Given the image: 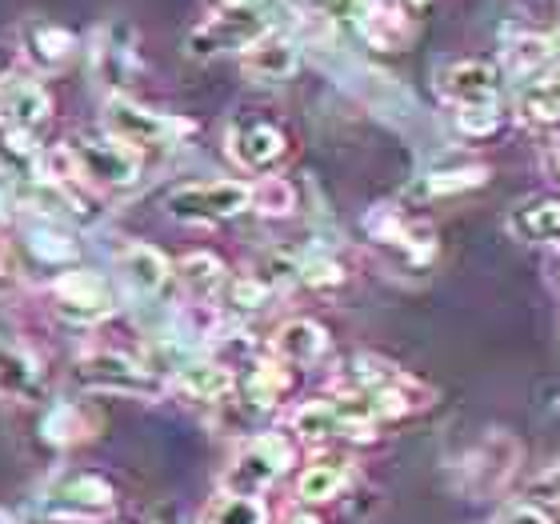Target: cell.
Listing matches in <instances>:
<instances>
[{
  "label": "cell",
  "instance_id": "7402d4cb",
  "mask_svg": "<svg viewBox=\"0 0 560 524\" xmlns=\"http://www.w3.org/2000/svg\"><path fill=\"white\" fill-rule=\"evenodd\" d=\"M292 432L308 444H325V441H332V436H349V424L340 420L332 400H304V405L292 412Z\"/></svg>",
  "mask_w": 560,
  "mask_h": 524
},
{
  "label": "cell",
  "instance_id": "5b68a950",
  "mask_svg": "<svg viewBox=\"0 0 560 524\" xmlns=\"http://www.w3.org/2000/svg\"><path fill=\"white\" fill-rule=\"evenodd\" d=\"M105 129L108 137L125 144V149L140 152V149H156V144H168L173 137L188 132L185 120H173L164 113H152V108H140L125 96H113L105 108Z\"/></svg>",
  "mask_w": 560,
  "mask_h": 524
},
{
  "label": "cell",
  "instance_id": "ba28073f",
  "mask_svg": "<svg viewBox=\"0 0 560 524\" xmlns=\"http://www.w3.org/2000/svg\"><path fill=\"white\" fill-rule=\"evenodd\" d=\"M72 161L81 168V181H93V185L105 188H129L137 185L140 176V156L117 140H72L69 144Z\"/></svg>",
  "mask_w": 560,
  "mask_h": 524
},
{
  "label": "cell",
  "instance_id": "f1b7e54d",
  "mask_svg": "<svg viewBox=\"0 0 560 524\" xmlns=\"http://www.w3.org/2000/svg\"><path fill=\"white\" fill-rule=\"evenodd\" d=\"M89 432H93V412H89V408L60 405V408H52L45 420V436L52 444H77V441H84Z\"/></svg>",
  "mask_w": 560,
  "mask_h": 524
},
{
  "label": "cell",
  "instance_id": "83f0119b",
  "mask_svg": "<svg viewBox=\"0 0 560 524\" xmlns=\"http://www.w3.org/2000/svg\"><path fill=\"white\" fill-rule=\"evenodd\" d=\"M248 209L260 217H289L296 209V193L284 176H260L257 185H248Z\"/></svg>",
  "mask_w": 560,
  "mask_h": 524
},
{
  "label": "cell",
  "instance_id": "2e32d148",
  "mask_svg": "<svg viewBox=\"0 0 560 524\" xmlns=\"http://www.w3.org/2000/svg\"><path fill=\"white\" fill-rule=\"evenodd\" d=\"M0 396L16 405H33L45 396V373L40 364L16 345H0Z\"/></svg>",
  "mask_w": 560,
  "mask_h": 524
},
{
  "label": "cell",
  "instance_id": "cb8c5ba5",
  "mask_svg": "<svg viewBox=\"0 0 560 524\" xmlns=\"http://www.w3.org/2000/svg\"><path fill=\"white\" fill-rule=\"evenodd\" d=\"M552 53H557V36L521 33L513 45L504 48V65H509V72H516V77H533V72L549 69Z\"/></svg>",
  "mask_w": 560,
  "mask_h": 524
},
{
  "label": "cell",
  "instance_id": "1f68e13d",
  "mask_svg": "<svg viewBox=\"0 0 560 524\" xmlns=\"http://www.w3.org/2000/svg\"><path fill=\"white\" fill-rule=\"evenodd\" d=\"M301 280L304 284H313V289H337L340 280H345V268H340L332 257L301 260Z\"/></svg>",
  "mask_w": 560,
  "mask_h": 524
},
{
  "label": "cell",
  "instance_id": "6da1fadb",
  "mask_svg": "<svg viewBox=\"0 0 560 524\" xmlns=\"http://www.w3.org/2000/svg\"><path fill=\"white\" fill-rule=\"evenodd\" d=\"M292 461H296V449H292V441L284 432L253 436L248 444H241L233 465L224 468L221 489L233 492V497H260L280 473H289Z\"/></svg>",
  "mask_w": 560,
  "mask_h": 524
},
{
  "label": "cell",
  "instance_id": "5bb4252c",
  "mask_svg": "<svg viewBox=\"0 0 560 524\" xmlns=\"http://www.w3.org/2000/svg\"><path fill=\"white\" fill-rule=\"evenodd\" d=\"M117 272H120V284L129 296H140V301H149L156 292L168 284L173 277V268L164 260V253H156L152 245H129L125 253L117 257Z\"/></svg>",
  "mask_w": 560,
  "mask_h": 524
},
{
  "label": "cell",
  "instance_id": "9c48e42d",
  "mask_svg": "<svg viewBox=\"0 0 560 524\" xmlns=\"http://www.w3.org/2000/svg\"><path fill=\"white\" fill-rule=\"evenodd\" d=\"M284 149H289V140H284V132L272 120L248 117V120H236L233 129H229V156L245 173H269L272 164H280Z\"/></svg>",
  "mask_w": 560,
  "mask_h": 524
},
{
  "label": "cell",
  "instance_id": "8fae6325",
  "mask_svg": "<svg viewBox=\"0 0 560 524\" xmlns=\"http://www.w3.org/2000/svg\"><path fill=\"white\" fill-rule=\"evenodd\" d=\"M516 117L528 129H560V65L525 77L516 89Z\"/></svg>",
  "mask_w": 560,
  "mask_h": 524
},
{
  "label": "cell",
  "instance_id": "d4e9b609",
  "mask_svg": "<svg viewBox=\"0 0 560 524\" xmlns=\"http://www.w3.org/2000/svg\"><path fill=\"white\" fill-rule=\"evenodd\" d=\"M349 485V468L340 461H320V465H308L296 480V497L304 504H325L332 497H340V489Z\"/></svg>",
  "mask_w": 560,
  "mask_h": 524
},
{
  "label": "cell",
  "instance_id": "4dcf8cb0",
  "mask_svg": "<svg viewBox=\"0 0 560 524\" xmlns=\"http://www.w3.org/2000/svg\"><path fill=\"white\" fill-rule=\"evenodd\" d=\"M497 125H501V108H497V101H489V105L456 108V129L465 132V137H489V132H497Z\"/></svg>",
  "mask_w": 560,
  "mask_h": 524
},
{
  "label": "cell",
  "instance_id": "4fadbf2b",
  "mask_svg": "<svg viewBox=\"0 0 560 524\" xmlns=\"http://www.w3.org/2000/svg\"><path fill=\"white\" fill-rule=\"evenodd\" d=\"M48 117V93L33 77L0 81V125L9 132H33Z\"/></svg>",
  "mask_w": 560,
  "mask_h": 524
},
{
  "label": "cell",
  "instance_id": "52a82bcc",
  "mask_svg": "<svg viewBox=\"0 0 560 524\" xmlns=\"http://www.w3.org/2000/svg\"><path fill=\"white\" fill-rule=\"evenodd\" d=\"M52 301H57V313L72 325H96L117 308L108 280L89 272V268L60 272L57 284H52Z\"/></svg>",
  "mask_w": 560,
  "mask_h": 524
},
{
  "label": "cell",
  "instance_id": "4316f807",
  "mask_svg": "<svg viewBox=\"0 0 560 524\" xmlns=\"http://www.w3.org/2000/svg\"><path fill=\"white\" fill-rule=\"evenodd\" d=\"M485 181H489V168H485V164H465V168H441V173H429L412 193H417V197H453V193L480 188Z\"/></svg>",
  "mask_w": 560,
  "mask_h": 524
},
{
  "label": "cell",
  "instance_id": "9a60e30c",
  "mask_svg": "<svg viewBox=\"0 0 560 524\" xmlns=\"http://www.w3.org/2000/svg\"><path fill=\"white\" fill-rule=\"evenodd\" d=\"M301 65V48L284 33H265L245 48V72L253 81H289Z\"/></svg>",
  "mask_w": 560,
  "mask_h": 524
},
{
  "label": "cell",
  "instance_id": "e575fe53",
  "mask_svg": "<svg viewBox=\"0 0 560 524\" xmlns=\"http://www.w3.org/2000/svg\"><path fill=\"white\" fill-rule=\"evenodd\" d=\"M492 524H552V516L545 513L540 504L521 501V504H509V509H501Z\"/></svg>",
  "mask_w": 560,
  "mask_h": 524
},
{
  "label": "cell",
  "instance_id": "d6a6232c",
  "mask_svg": "<svg viewBox=\"0 0 560 524\" xmlns=\"http://www.w3.org/2000/svg\"><path fill=\"white\" fill-rule=\"evenodd\" d=\"M33 40H36V53H40L48 65H57V60H65L72 53V36L60 33V28H40Z\"/></svg>",
  "mask_w": 560,
  "mask_h": 524
},
{
  "label": "cell",
  "instance_id": "ab89813d",
  "mask_svg": "<svg viewBox=\"0 0 560 524\" xmlns=\"http://www.w3.org/2000/svg\"><path fill=\"white\" fill-rule=\"evenodd\" d=\"M0 524H12V521H9V513H0Z\"/></svg>",
  "mask_w": 560,
  "mask_h": 524
},
{
  "label": "cell",
  "instance_id": "74e56055",
  "mask_svg": "<svg viewBox=\"0 0 560 524\" xmlns=\"http://www.w3.org/2000/svg\"><path fill=\"white\" fill-rule=\"evenodd\" d=\"M549 161H552V173L560 176V144H557V149H552V156H549Z\"/></svg>",
  "mask_w": 560,
  "mask_h": 524
},
{
  "label": "cell",
  "instance_id": "8d00e7d4",
  "mask_svg": "<svg viewBox=\"0 0 560 524\" xmlns=\"http://www.w3.org/2000/svg\"><path fill=\"white\" fill-rule=\"evenodd\" d=\"M280 524H325V521H320L316 513H308V509H292V513L284 516Z\"/></svg>",
  "mask_w": 560,
  "mask_h": 524
},
{
  "label": "cell",
  "instance_id": "3957f363",
  "mask_svg": "<svg viewBox=\"0 0 560 524\" xmlns=\"http://www.w3.org/2000/svg\"><path fill=\"white\" fill-rule=\"evenodd\" d=\"M168 217L180 224H221L233 221L248 209L245 181H200V185H180L164 200Z\"/></svg>",
  "mask_w": 560,
  "mask_h": 524
},
{
  "label": "cell",
  "instance_id": "e0dca14e",
  "mask_svg": "<svg viewBox=\"0 0 560 524\" xmlns=\"http://www.w3.org/2000/svg\"><path fill=\"white\" fill-rule=\"evenodd\" d=\"M328 349V333L316 321H289V325L277 328L272 337V357L280 364H292V369H304V364H316Z\"/></svg>",
  "mask_w": 560,
  "mask_h": 524
},
{
  "label": "cell",
  "instance_id": "836d02e7",
  "mask_svg": "<svg viewBox=\"0 0 560 524\" xmlns=\"http://www.w3.org/2000/svg\"><path fill=\"white\" fill-rule=\"evenodd\" d=\"M269 292L272 289H265L257 277H241V280H233V289H229V301H233L236 308H260V304L269 301Z\"/></svg>",
  "mask_w": 560,
  "mask_h": 524
},
{
  "label": "cell",
  "instance_id": "d6986e66",
  "mask_svg": "<svg viewBox=\"0 0 560 524\" xmlns=\"http://www.w3.org/2000/svg\"><path fill=\"white\" fill-rule=\"evenodd\" d=\"M248 373L236 381V388H241V396H245V405H253V408H272L280 400V396L289 393V385H292V376H289V369L272 357V361H253V364H245Z\"/></svg>",
  "mask_w": 560,
  "mask_h": 524
},
{
  "label": "cell",
  "instance_id": "d590c367",
  "mask_svg": "<svg viewBox=\"0 0 560 524\" xmlns=\"http://www.w3.org/2000/svg\"><path fill=\"white\" fill-rule=\"evenodd\" d=\"M528 497H533V504H557L560 509V465L545 468V473L528 485Z\"/></svg>",
  "mask_w": 560,
  "mask_h": 524
},
{
  "label": "cell",
  "instance_id": "44dd1931",
  "mask_svg": "<svg viewBox=\"0 0 560 524\" xmlns=\"http://www.w3.org/2000/svg\"><path fill=\"white\" fill-rule=\"evenodd\" d=\"M357 28H361V36L369 40V45L388 48V53H393V48H405V45H409V36H412L409 16H405V12H397V9H388L385 0H376L373 9L357 21Z\"/></svg>",
  "mask_w": 560,
  "mask_h": 524
},
{
  "label": "cell",
  "instance_id": "f35d334b",
  "mask_svg": "<svg viewBox=\"0 0 560 524\" xmlns=\"http://www.w3.org/2000/svg\"><path fill=\"white\" fill-rule=\"evenodd\" d=\"M52 524H96V521H52ZM113 524H125V521H113Z\"/></svg>",
  "mask_w": 560,
  "mask_h": 524
},
{
  "label": "cell",
  "instance_id": "ffe728a7",
  "mask_svg": "<svg viewBox=\"0 0 560 524\" xmlns=\"http://www.w3.org/2000/svg\"><path fill=\"white\" fill-rule=\"evenodd\" d=\"M176 388L188 393L192 400H221L236 388L233 369H224L217 361H192L176 369Z\"/></svg>",
  "mask_w": 560,
  "mask_h": 524
},
{
  "label": "cell",
  "instance_id": "f546056e",
  "mask_svg": "<svg viewBox=\"0 0 560 524\" xmlns=\"http://www.w3.org/2000/svg\"><path fill=\"white\" fill-rule=\"evenodd\" d=\"M28 248H33V253L40 260H48V265H60V260H72V257H77V245H72V241L65 233H60V229H52V224L36 229V233L28 236Z\"/></svg>",
  "mask_w": 560,
  "mask_h": 524
},
{
  "label": "cell",
  "instance_id": "277c9868",
  "mask_svg": "<svg viewBox=\"0 0 560 524\" xmlns=\"http://www.w3.org/2000/svg\"><path fill=\"white\" fill-rule=\"evenodd\" d=\"M117 492L101 473H65L45 492V513L52 521H96L113 513Z\"/></svg>",
  "mask_w": 560,
  "mask_h": 524
},
{
  "label": "cell",
  "instance_id": "8992f818",
  "mask_svg": "<svg viewBox=\"0 0 560 524\" xmlns=\"http://www.w3.org/2000/svg\"><path fill=\"white\" fill-rule=\"evenodd\" d=\"M269 33V24L257 9H221L188 36L192 57H217V53H245L257 36Z\"/></svg>",
  "mask_w": 560,
  "mask_h": 524
},
{
  "label": "cell",
  "instance_id": "603a6c76",
  "mask_svg": "<svg viewBox=\"0 0 560 524\" xmlns=\"http://www.w3.org/2000/svg\"><path fill=\"white\" fill-rule=\"evenodd\" d=\"M176 277H180V284H185V292L192 296V301H209L212 292L224 284V265L212 253H188L180 265H176Z\"/></svg>",
  "mask_w": 560,
  "mask_h": 524
},
{
  "label": "cell",
  "instance_id": "7c38bea8",
  "mask_svg": "<svg viewBox=\"0 0 560 524\" xmlns=\"http://www.w3.org/2000/svg\"><path fill=\"white\" fill-rule=\"evenodd\" d=\"M441 93L453 101L456 108L465 105H489L501 93V72L489 60H460L453 69L441 72Z\"/></svg>",
  "mask_w": 560,
  "mask_h": 524
},
{
  "label": "cell",
  "instance_id": "7a4b0ae2",
  "mask_svg": "<svg viewBox=\"0 0 560 524\" xmlns=\"http://www.w3.org/2000/svg\"><path fill=\"white\" fill-rule=\"evenodd\" d=\"M77 385L93 388V393H113V396H137V400H156L164 393V381L152 373L149 364H140L137 357L125 352H89L77 361Z\"/></svg>",
  "mask_w": 560,
  "mask_h": 524
},
{
  "label": "cell",
  "instance_id": "ac0fdd59",
  "mask_svg": "<svg viewBox=\"0 0 560 524\" xmlns=\"http://www.w3.org/2000/svg\"><path fill=\"white\" fill-rule=\"evenodd\" d=\"M509 229H513L516 241L560 248V200L533 197L525 205H516V212L509 217Z\"/></svg>",
  "mask_w": 560,
  "mask_h": 524
},
{
  "label": "cell",
  "instance_id": "484cf974",
  "mask_svg": "<svg viewBox=\"0 0 560 524\" xmlns=\"http://www.w3.org/2000/svg\"><path fill=\"white\" fill-rule=\"evenodd\" d=\"M200 524H269V509H265L260 497H233V492H221V497L205 509Z\"/></svg>",
  "mask_w": 560,
  "mask_h": 524
},
{
  "label": "cell",
  "instance_id": "30bf717a",
  "mask_svg": "<svg viewBox=\"0 0 560 524\" xmlns=\"http://www.w3.org/2000/svg\"><path fill=\"white\" fill-rule=\"evenodd\" d=\"M516 465H521V444H516L509 432H492L489 441L465 461V485L472 492L501 489L504 480L513 477Z\"/></svg>",
  "mask_w": 560,
  "mask_h": 524
}]
</instances>
